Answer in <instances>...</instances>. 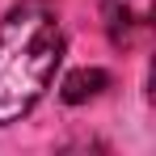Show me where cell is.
I'll return each mask as SVG.
<instances>
[{
	"instance_id": "obj_2",
	"label": "cell",
	"mask_w": 156,
	"mask_h": 156,
	"mask_svg": "<svg viewBox=\"0 0 156 156\" xmlns=\"http://www.w3.org/2000/svg\"><path fill=\"white\" fill-rule=\"evenodd\" d=\"M152 17H156V0H101L105 34L118 51H131L152 30Z\"/></svg>"
},
{
	"instance_id": "obj_3",
	"label": "cell",
	"mask_w": 156,
	"mask_h": 156,
	"mask_svg": "<svg viewBox=\"0 0 156 156\" xmlns=\"http://www.w3.org/2000/svg\"><path fill=\"white\" fill-rule=\"evenodd\" d=\"M101 89H110V72L101 68H80L59 84V101L63 105H80V101H93Z\"/></svg>"
},
{
	"instance_id": "obj_1",
	"label": "cell",
	"mask_w": 156,
	"mask_h": 156,
	"mask_svg": "<svg viewBox=\"0 0 156 156\" xmlns=\"http://www.w3.org/2000/svg\"><path fill=\"white\" fill-rule=\"evenodd\" d=\"M63 63V21L51 0H17L0 17V127L47 97Z\"/></svg>"
}]
</instances>
